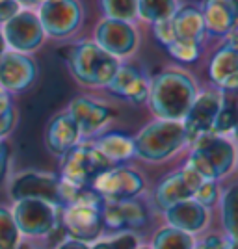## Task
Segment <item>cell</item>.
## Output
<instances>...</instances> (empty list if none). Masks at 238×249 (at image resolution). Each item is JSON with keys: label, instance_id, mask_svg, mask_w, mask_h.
I'll return each mask as SVG.
<instances>
[{"label": "cell", "instance_id": "1", "mask_svg": "<svg viewBox=\"0 0 238 249\" xmlns=\"http://www.w3.org/2000/svg\"><path fill=\"white\" fill-rule=\"evenodd\" d=\"M196 97V84L183 71H164L156 74L149 86L151 110L164 121H183Z\"/></svg>", "mask_w": 238, "mask_h": 249}, {"label": "cell", "instance_id": "2", "mask_svg": "<svg viewBox=\"0 0 238 249\" xmlns=\"http://www.w3.org/2000/svg\"><path fill=\"white\" fill-rule=\"evenodd\" d=\"M67 63L73 76L86 86H106L119 69L117 58L103 51L95 41H80L69 47Z\"/></svg>", "mask_w": 238, "mask_h": 249}, {"label": "cell", "instance_id": "3", "mask_svg": "<svg viewBox=\"0 0 238 249\" xmlns=\"http://www.w3.org/2000/svg\"><path fill=\"white\" fill-rule=\"evenodd\" d=\"M235 160L237 149L229 140L216 134H207L196 142L188 167L194 169L203 180H218L233 169Z\"/></svg>", "mask_w": 238, "mask_h": 249}, {"label": "cell", "instance_id": "4", "mask_svg": "<svg viewBox=\"0 0 238 249\" xmlns=\"http://www.w3.org/2000/svg\"><path fill=\"white\" fill-rule=\"evenodd\" d=\"M186 143L184 126L181 121H153L142 128L134 138L136 155L160 162L171 155H175L181 147Z\"/></svg>", "mask_w": 238, "mask_h": 249}, {"label": "cell", "instance_id": "5", "mask_svg": "<svg viewBox=\"0 0 238 249\" xmlns=\"http://www.w3.org/2000/svg\"><path fill=\"white\" fill-rule=\"evenodd\" d=\"M110 167L112 162L95 145H74L63 156V180L73 186L82 188L86 182L95 180Z\"/></svg>", "mask_w": 238, "mask_h": 249}, {"label": "cell", "instance_id": "6", "mask_svg": "<svg viewBox=\"0 0 238 249\" xmlns=\"http://www.w3.org/2000/svg\"><path fill=\"white\" fill-rule=\"evenodd\" d=\"M39 22L51 37L63 39L76 32L82 22V6L78 0H45L39 6Z\"/></svg>", "mask_w": 238, "mask_h": 249}, {"label": "cell", "instance_id": "7", "mask_svg": "<svg viewBox=\"0 0 238 249\" xmlns=\"http://www.w3.org/2000/svg\"><path fill=\"white\" fill-rule=\"evenodd\" d=\"M223 108V95L218 89H208L205 93L197 95L192 108L188 110L186 117L183 119L186 142L196 143L199 138L212 134L214 121L220 110Z\"/></svg>", "mask_w": 238, "mask_h": 249}, {"label": "cell", "instance_id": "8", "mask_svg": "<svg viewBox=\"0 0 238 249\" xmlns=\"http://www.w3.org/2000/svg\"><path fill=\"white\" fill-rule=\"evenodd\" d=\"M103 214L97 207V199L80 197L71 203L63 212V227L74 240L88 242L95 240L103 229Z\"/></svg>", "mask_w": 238, "mask_h": 249}, {"label": "cell", "instance_id": "9", "mask_svg": "<svg viewBox=\"0 0 238 249\" xmlns=\"http://www.w3.org/2000/svg\"><path fill=\"white\" fill-rule=\"evenodd\" d=\"M11 197L15 201H22V199H37V201H45L52 207L63 205V192L62 182L52 175L47 173H22L19 175L13 184H11Z\"/></svg>", "mask_w": 238, "mask_h": 249}, {"label": "cell", "instance_id": "10", "mask_svg": "<svg viewBox=\"0 0 238 249\" xmlns=\"http://www.w3.org/2000/svg\"><path fill=\"white\" fill-rule=\"evenodd\" d=\"M4 41L10 45L15 52L36 51L43 43L45 32L39 22V17L28 10H21L15 17L4 24Z\"/></svg>", "mask_w": 238, "mask_h": 249}, {"label": "cell", "instance_id": "11", "mask_svg": "<svg viewBox=\"0 0 238 249\" xmlns=\"http://www.w3.org/2000/svg\"><path fill=\"white\" fill-rule=\"evenodd\" d=\"M95 190L112 201H128L134 199L142 190H144L145 182L144 177L136 173L132 169L127 167H110L103 171L101 175L93 180Z\"/></svg>", "mask_w": 238, "mask_h": 249}, {"label": "cell", "instance_id": "12", "mask_svg": "<svg viewBox=\"0 0 238 249\" xmlns=\"http://www.w3.org/2000/svg\"><path fill=\"white\" fill-rule=\"evenodd\" d=\"M13 219L19 227V232L30 236H43L51 232L56 225V212L54 207L45 201L22 199L17 201L13 208Z\"/></svg>", "mask_w": 238, "mask_h": 249}, {"label": "cell", "instance_id": "13", "mask_svg": "<svg viewBox=\"0 0 238 249\" xmlns=\"http://www.w3.org/2000/svg\"><path fill=\"white\" fill-rule=\"evenodd\" d=\"M95 43L115 58L128 56L138 47V34L130 22L104 19L95 28Z\"/></svg>", "mask_w": 238, "mask_h": 249}, {"label": "cell", "instance_id": "14", "mask_svg": "<svg viewBox=\"0 0 238 249\" xmlns=\"http://www.w3.org/2000/svg\"><path fill=\"white\" fill-rule=\"evenodd\" d=\"M201 184H203V178L197 175L194 169L184 167V169L175 171V173L167 175L166 178H162V182L156 186L155 192L156 203H158V207L166 210L171 205L196 197Z\"/></svg>", "mask_w": 238, "mask_h": 249}, {"label": "cell", "instance_id": "15", "mask_svg": "<svg viewBox=\"0 0 238 249\" xmlns=\"http://www.w3.org/2000/svg\"><path fill=\"white\" fill-rule=\"evenodd\" d=\"M37 76V67L22 52H4L0 58V86L6 91H22Z\"/></svg>", "mask_w": 238, "mask_h": 249}, {"label": "cell", "instance_id": "16", "mask_svg": "<svg viewBox=\"0 0 238 249\" xmlns=\"http://www.w3.org/2000/svg\"><path fill=\"white\" fill-rule=\"evenodd\" d=\"M69 115L74 119V123L80 130V136H92L97 130H101L114 112L101 103H95L88 97H78L69 104Z\"/></svg>", "mask_w": 238, "mask_h": 249}, {"label": "cell", "instance_id": "17", "mask_svg": "<svg viewBox=\"0 0 238 249\" xmlns=\"http://www.w3.org/2000/svg\"><path fill=\"white\" fill-rule=\"evenodd\" d=\"M106 88L112 95L134 104H142L149 99V84L145 80L144 73L130 65H119L117 73L106 84Z\"/></svg>", "mask_w": 238, "mask_h": 249}, {"label": "cell", "instance_id": "18", "mask_svg": "<svg viewBox=\"0 0 238 249\" xmlns=\"http://www.w3.org/2000/svg\"><path fill=\"white\" fill-rule=\"evenodd\" d=\"M203 17L207 32L227 37L238 24V0H203Z\"/></svg>", "mask_w": 238, "mask_h": 249}, {"label": "cell", "instance_id": "19", "mask_svg": "<svg viewBox=\"0 0 238 249\" xmlns=\"http://www.w3.org/2000/svg\"><path fill=\"white\" fill-rule=\"evenodd\" d=\"M80 138V130L69 112L54 115L45 130V143L52 155L65 156Z\"/></svg>", "mask_w": 238, "mask_h": 249}, {"label": "cell", "instance_id": "20", "mask_svg": "<svg viewBox=\"0 0 238 249\" xmlns=\"http://www.w3.org/2000/svg\"><path fill=\"white\" fill-rule=\"evenodd\" d=\"M169 22H171V28H173V34H175V39L201 45L205 34H207L203 11L196 8V6L177 8L175 13L169 17Z\"/></svg>", "mask_w": 238, "mask_h": 249}, {"label": "cell", "instance_id": "21", "mask_svg": "<svg viewBox=\"0 0 238 249\" xmlns=\"http://www.w3.org/2000/svg\"><path fill=\"white\" fill-rule=\"evenodd\" d=\"M166 218L171 223V227L181 229L184 232H196L205 227L207 223V210L197 201H181L177 205L166 208Z\"/></svg>", "mask_w": 238, "mask_h": 249}, {"label": "cell", "instance_id": "22", "mask_svg": "<svg viewBox=\"0 0 238 249\" xmlns=\"http://www.w3.org/2000/svg\"><path fill=\"white\" fill-rule=\"evenodd\" d=\"M103 221L112 229L119 227H142L147 221L145 208L132 199L128 201H112L103 214Z\"/></svg>", "mask_w": 238, "mask_h": 249}, {"label": "cell", "instance_id": "23", "mask_svg": "<svg viewBox=\"0 0 238 249\" xmlns=\"http://www.w3.org/2000/svg\"><path fill=\"white\" fill-rule=\"evenodd\" d=\"M95 147L103 153L110 162H123L136 155L134 140L121 132H110L97 140Z\"/></svg>", "mask_w": 238, "mask_h": 249}, {"label": "cell", "instance_id": "24", "mask_svg": "<svg viewBox=\"0 0 238 249\" xmlns=\"http://www.w3.org/2000/svg\"><path fill=\"white\" fill-rule=\"evenodd\" d=\"M208 74H210V80L218 84V86L221 82H225L229 76L238 74V54L223 45L212 56L210 65H208Z\"/></svg>", "mask_w": 238, "mask_h": 249}, {"label": "cell", "instance_id": "25", "mask_svg": "<svg viewBox=\"0 0 238 249\" xmlns=\"http://www.w3.org/2000/svg\"><path fill=\"white\" fill-rule=\"evenodd\" d=\"M177 11V0H138V15L147 22L169 19Z\"/></svg>", "mask_w": 238, "mask_h": 249}, {"label": "cell", "instance_id": "26", "mask_svg": "<svg viewBox=\"0 0 238 249\" xmlns=\"http://www.w3.org/2000/svg\"><path fill=\"white\" fill-rule=\"evenodd\" d=\"M153 249H194V238L181 229H162L153 240Z\"/></svg>", "mask_w": 238, "mask_h": 249}, {"label": "cell", "instance_id": "27", "mask_svg": "<svg viewBox=\"0 0 238 249\" xmlns=\"http://www.w3.org/2000/svg\"><path fill=\"white\" fill-rule=\"evenodd\" d=\"M106 19L132 22L138 17V0H101Z\"/></svg>", "mask_w": 238, "mask_h": 249}, {"label": "cell", "instance_id": "28", "mask_svg": "<svg viewBox=\"0 0 238 249\" xmlns=\"http://www.w3.org/2000/svg\"><path fill=\"white\" fill-rule=\"evenodd\" d=\"M223 225L231 234V238L238 242V184L231 186L223 196Z\"/></svg>", "mask_w": 238, "mask_h": 249}, {"label": "cell", "instance_id": "29", "mask_svg": "<svg viewBox=\"0 0 238 249\" xmlns=\"http://www.w3.org/2000/svg\"><path fill=\"white\" fill-rule=\"evenodd\" d=\"M19 242V227L8 208L0 207V249H15Z\"/></svg>", "mask_w": 238, "mask_h": 249}, {"label": "cell", "instance_id": "30", "mask_svg": "<svg viewBox=\"0 0 238 249\" xmlns=\"http://www.w3.org/2000/svg\"><path fill=\"white\" fill-rule=\"evenodd\" d=\"M166 49H167V52L175 58V60L184 62V63L197 62V58H199V54H201L199 43L183 41V39H175V41H171Z\"/></svg>", "mask_w": 238, "mask_h": 249}, {"label": "cell", "instance_id": "31", "mask_svg": "<svg viewBox=\"0 0 238 249\" xmlns=\"http://www.w3.org/2000/svg\"><path fill=\"white\" fill-rule=\"evenodd\" d=\"M238 124V110L233 108V106H225L223 103V108L220 110L216 121H214V128H212V134H225V132H231L235 130V126Z\"/></svg>", "mask_w": 238, "mask_h": 249}, {"label": "cell", "instance_id": "32", "mask_svg": "<svg viewBox=\"0 0 238 249\" xmlns=\"http://www.w3.org/2000/svg\"><path fill=\"white\" fill-rule=\"evenodd\" d=\"M196 201L203 207H212L218 201V184L216 180H203L196 194Z\"/></svg>", "mask_w": 238, "mask_h": 249}, {"label": "cell", "instance_id": "33", "mask_svg": "<svg viewBox=\"0 0 238 249\" xmlns=\"http://www.w3.org/2000/svg\"><path fill=\"white\" fill-rule=\"evenodd\" d=\"M138 248V240L132 234H121L114 240L108 242H99L92 249H136Z\"/></svg>", "mask_w": 238, "mask_h": 249}, {"label": "cell", "instance_id": "34", "mask_svg": "<svg viewBox=\"0 0 238 249\" xmlns=\"http://www.w3.org/2000/svg\"><path fill=\"white\" fill-rule=\"evenodd\" d=\"M155 37L162 43L164 47H167L171 41H175V34H173V28H171V22L169 19L166 21L155 22Z\"/></svg>", "mask_w": 238, "mask_h": 249}, {"label": "cell", "instance_id": "35", "mask_svg": "<svg viewBox=\"0 0 238 249\" xmlns=\"http://www.w3.org/2000/svg\"><path fill=\"white\" fill-rule=\"evenodd\" d=\"M21 11V6L17 0H8V2H2L0 4V22L6 24L11 17H15L17 13Z\"/></svg>", "mask_w": 238, "mask_h": 249}, {"label": "cell", "instance_id": "36", "mask_svg": "<svg viewBox=\"0 0 238 249\" xmlns=\"http://www.w3.org/2000/svg\"><path fill=\"white\" fill-rule=\"evenodd\" d=\"M13 124H15V110L11 108V110H8L6 114L0 115V140H2L4 136L10 134L11 128H13Z\"/></svg>", "mask_w": 238, "mask_h": 249}, {"label": "cell", "instance_id": "37", "mask_svg": "<svg viewBox=\"0 0 238 249\" xmlns=\"http://www.w3.org/2000/svg\"><path fill=\"white\" fill-rule=\"evenodd\" d=\"M8 162H10V147H8V143L4 140H0V182L6 178Z\"/></svg>", "mask_w": 238, "mask_h": 249}, {"label": "cell", "instance_id": "38", "mask_svg": "<svg viewBox=\"0 0 238 249\" xmlns=\"http://www.w3.org/2000/svg\"><path fill=\"white\" fill-rule=\"evenodd\" d=\"M194 249H229V246L221 238H218V236H208V238H205Z\"/></svg>", "mask_w": 238, "mask_h": 249}, {"label": "cell", "instance_id": "39", "mask_svg": "<svg viewBox=\"0 0 238 249\" xmlns=\"http://www.w3.org/2000/svg\"><path fill=\"white\" fill-rule=\"evenodd\" d=\"M13 106H11V101H10V95H8V91L0 86V115L6 114L8 110H11Z\"/></svg>", "mask_w": 238, "mask_h": 249}, {"label": "cell", "instance_id": "40", "mask_svg": "<svg viewBox=\"0 0 238 249\" xmlns=\"http://www.w3.org/2000/svg\"><path fill=\"white\" fill-rule=\"evenodd\" d=\"M221 89H227V91H238V74H233L229 76L225 82L220 84Z\"/></svg>", "mask_w": 238, "mask_h": 249}, {"label": "cell", "instance_id": "41", "mask_svg": "<svg viewBox=\"0 0 238 249\" xmlns=\"http://www.w3.org/2000/svg\"><path fill=\"white\" fill-rule=\"evenodd\" d=\"M225 47L227 49H231L233 52H237L238 54V30L235 28V30L231 32L227 36V41H225Z\"/></svg>", "mask_w": 238, "mask_h": 249}, {"label": "cell", "instance_id": "42", "mask_svg": "<svg viewBox=\"0 0 238 249\" xmlns=\"http://www.w3.org/2000/svg\"><path fill=\"white\" fill-rule=\"evenodd\" d=\"M58 249H90V248L86 246V242H80V240H67Z\"/></svg>", "mask_w": 238, "mask_h": 249}, {"label": "cell", "instance_id": "43", "mask_svg": "<svg viewBox=\"0 0 238 249\" xmlns=\"http://www.w3.org/2000/svg\"><path fill=\"white\" fill-rule=\"evenodd\" d=\"M17 2H19V6H37V4L41 6L45 0H17Z\"/></svg>", "mask_w": 238, "mask_h": 249}, {"label": "cell", "instance_id": "44", "mask_svg": "<svg viewBox=\"0 0 238 249\" xmlns=\"http://www.w3.org/2000/svg\"><path fill=\"white\" fill-rule=\"evenodd\" d=\"M4 52H6V41H4V36H2V30H0V58H2Z\"/></svg>", "mask_w": 238, "mask_h": 249}, {"label": "cell", "instance_id": "45", "mask_svg": "<svg viewBox=\"0 0 238 249\" xmlns=\"http://www.w3.org/2000/svg\"><path fill=\"white\" fill-rule=\"evenodd\" d=\"M229 249H238V242H233V246H231Z\"/></svg>", "mask_w": 238, "mask_h": 249}, {"label": "cell", "instance_id": "46", "mask_svg": "<svg viewBox=\"0 0 238 249\" xmlns=\"http://www.w3.org/2000/svg\"><path fill=\"white\" fill-rule=\"evenodd\" d=\"M233 132H235V136H237V138H238V124H237V126H235V130H233Z\"/></svg>", "mask_w": 238, "mask_h": 249}, {"label": "cell", "instance_id": "47", "mask_svg": "<svg viewBox=\"0 0 238 249\" xmlns=\"http://www.w3.org/2000/svg\"><path fill=\"white\" fill-rule=\"evenodd\" d=\"M136 249H149V248H136Z\"/></svg>", "mask_w": 238, "mask_h": 249}, {"label": "cell", "instance_id": "48", "mask_svg": "<svg viewBox=\"0 0 238 249\" xmlns=\"http://www.w3.org/2000/svg\"><path fill=\"white\" fill-rule=\"evenodd\" d=\"M2 2H8V0H0V4H2Z\"/></svg>", "mask_w": 238, "mask_h": 249}, {"label": "cell", "instance_id": "49", "mask_svg": "<svg viewBox=\"0 0 238 249\" xmlns=\"http://www.w3.org/2000/svg\"><path fill=\"white\" fill-rule=\"evenodd\" d=\"M22 249H26V248H22Z\"/></svg>", "mask_w": 238, "mask_h": 249}]
</instances>
